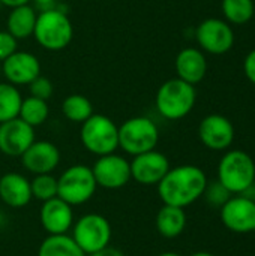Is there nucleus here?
<instances>
[{
  "label": "nucleus",
  "instance_id": "23",
  "mask_svg": "<svg viewBox=\"0 0 255 256\" xmlns=\"http://www.w3.org/2000/svg\"><path fill=\"white\" fill-rule=\"evenodd\" d=\"M48 116H50V108H48L47 100H42V99H38L33 96L23 99L18 117L23 122H26L27 124H30L32 128L44 124L47 122Z\"/></svg>",
  "mask_w": 255,
  "mask_h": 256
},
{
  "label": "nucleus",
  "instance_id": "2",
  "mask_svg": "<svg viewBox=\"0 0 255 256\" xmlns=\"http://www.w3.org/2000/svg\"><path fill=\"white\" fill-rule=\"evenodd\" d=\"M218 182L233 195H242L255 184L254 159L243 150L227 152L218 164Z\"/></svg>",
  "mask_w": 255,
  "mask_h": 256
},
{
  "label": "nucleus",
  "instance_id": "9",
  "mask_svg": "<svg viewBox=\"0 0 255 256\" xmlns=\"http://www.w3.org/2000/svg\"><path fill=\"white\" fill-rule=\"evenodd\" d=\"M200 48L209 54L221 56L234 45V32L231 26L221 18H207L200 22L195 32Z\"/></svg>",
  "mask_w": 255,
  "mask_h": 256
},
{
  "label": "nucleus",
  "instance_id": "28",
  "mask_svg": "<svg viewBox=\"0 0 255 256\" xmlns=\"http://www.w3.org/2000/svg\"><path fill=\"white\" fill-rule=\"evenodd\" d=\"M203 196H204V200H206L207 204L221 208V207L233 196V194H231L227 188H224V186L216 180V182H213V183H207Z\"/></svg>",
  "mask_w": 255,
  "mask_h": 256
},
{
  "label": "nucleus",
  "instance_id": "18",
  "mask_svg": "<svg viewBox=\"0 0 255 256\" xmlns=\"http://www.w3.org/2000/svg\"><path fill=\"white\" fill-rule=\"evenodd\" d=\"M0 200L11 208H23L32 200L30 180L20 172H6L0 177Z\"/></svg>",
  "mask_w": 255,
  "mask_h": 256
},
{
  "label": "nucleus",
  "instance_id": "20",
  "mask_svg": "<svg viewBox=\"0 0 255 256\" xmlns=\"http://www.w3.org/2000/svg\"><path fill=\"white\" fill-rule=\"evenodd\" d=\"M155 224H156L158 232L164 238H176L185 231L188 218H186L185 208L164 204L156 213Z\"/></svg>",
  "mask_w": 255,
  "mask_h": 256
},
{
  "label": "nucleus",
  "instance_id": "34",
  "mask_svg": "<svg viewBox=\"0 0 255 256\" xmlns=\"http://www.w3.org/2000/svg\"><path fill=\"white\" fill-rule=\"evenodd\" d=\"M36 4H39V6H50V4H53L56 0H33Z\"/></svg>",
  "mask_w": 255,
  "mask_h": 256
},
{
  "label": "nucleus",
  "instance_id": "30",
  "mask_svg": "<svg viewBox=\"0 0 255 256\" xmlns=\"http://www.w3.org/2000/svg\"><path fill=\"white\" fill-rule=\"evenodd\" d=\"M17 51V39L6 30L0 32V63Z\"/></svg>",
  "mask_w": 255,
  "mask_h": 256
},
{
  "label": "nucleus",
  "instance_id": "16",
  "mask_svg": "<svg viewBox=\"0 0 255 256\" xmlns=\"http://www.w3.org/2000/svg\"><path fill=\"white\" fill-rule=\"evenodd\" d=\"M0 70L8 82L14 86L30 84L41 75V63L38 57L27 51H15L6 60L2 62Z\"/></svg>",
  "mask_w": 255,
  "mask_h": 256
},
{
  "label": "nucleus",
  "instance_id": "4",
  "mask_svg": "<svg viewBox=\"0 0 255 256\" xmlns=\"http://www.w3.org/2000/svg\"><path fill=\"white\" fill-rule=\"evenodd\" d=\"M33 36L42 48L48 51H60L71 44L74 27L65 12L45 9L36 18Z\"/></svg>",
  "mask_w": 255,
  "mask_h": 256
},
{
  "label": "nucleus",
  "instance_id": "13",
  "mask_svg": "<svg viewBox=\"0 0 255 256\" xmlns=\"http://www.w3.org/2000/svg\"><path fill=\"white\" fill-rule=\"evenodd\" d=\"M35 141V128L20 117L0 123V152L9 158H20Z\"/></svg>",
  "mask_w": 255,
  "mask_h": 256
},
{
  "label": "nucleus",
  "instance_id": "21",
  "mask_svg": "<svg viewBox=\"0 0 255 256\" xmlns=\"http://www.w3.org/2000/svg\"><path fill=\"white\" fill-rule=\"evenodd\" d=\"M36 18H38V14L29 3L12 8L9 15H8V20H6L8 32L17 40L33 36L35 26H36Z\"/></svg>",
  "mask_w": 255,
  "mask_h": 256
},
{
  "label": "nucleus",
  "instance_id": "8",
  "mask_svg": "<svg viewBox=\"0 0 255 256\" xmlns=\"http://www.w3.org/2000/svg\"><path fill=\"white\" fill-rule=\"evenodd\" d=\"M72 238L77 246L86 254H95L110 246L111 225L107 218L98 213H89L81 216L72 225Z\"/></svg>",
  "mask_w": 255,
  "mask_h": 256
},
{
  "label": "nucleus",
  "instance_id": "11",
  "mask_svg": "<svg viewBox=\"0 0 255 256\" xmlns=\"http://www.w3.org/2000/svg\"><path fill=\"white\" fill-rule=\"evenodd\" d=\"M222 225L236 234L255 231V200L246 195H233L221 208Z\"/></svg>",
  "mask_w": 255,
  "mask_h": 256
},
{
  "label": "nucleus",
  "instance_id": "17",
  "mask_svg": "<svg viewBox=\"0 0 255 256\" xmlns=\"http://www.w3.org/2000/svg\"><path fill=\"white\" fill-rule=\"evenodd\" d=\"M39 220L48 236L68 234L74 225L72 206L60 200L59 196L42 202L39 210Z\"/></svg>",
  "mask_w": 255,
  "mask_h": 256
},
{
  "label": "nucleus",
  "instance_id": "5",
  "mask_svg": "<svg viewBox=\"0 0 255 256\" xmlns=\"http://www.w3.org/2000/svg\"><path fill=\"white\" fill-rule=\"evenodd\" d=\"M80 140L84 148L98 158L114 153L119 148V126L104 114H92L81 123Z\"/></svg>",
  "mask_w": 255,
  "mask_h": 256
},
{
  "label": "nucleus",
  "instance_id": "31",
  "mask_svg": "<svg viewBox=\"0 0 255 256\" xmlns=\"http://www.w3.org/2000/svg\"><path fill=\"white\" fill-rule=\"evenodd\" d=\"M243 72L248 81H251L255 86V48L246 54L243 60Z\"/></svg>",
  "mask_w": 255,
  "mask_h": 256
},
{
  "label": "nucleus",
  "instance_id": "15",
  "mask_svg": "<svg viewBox=\"0 0 255 256\" xmlns=\"http://www.w3.org/2000/svg\"><path fill=\"white\" fill-rule=\"evenodd\" d=\"M20 159L24 170L35 176L51 174L60 164V150L50 141L35 140Z\"/></svg>",
  "mask_w": 255,
  "mask_h": 256
},
{
  "label": "nucleus",
  "instance_id": "10",
  "mask_svg": "<svg viewBox=\"0 0 255 256\" xmlns=\"http://www.w3.org/2000/svg\"><path fill=\"white\" fill-rule=\"evenodd\" d=\"M92 172L96 184L107 190L122 189L131 180L129 160L116 153L99 156L92 166Z\"/></svg>",
  "mask_w": 255,
  "mask_h": 256
},
{
  "label": "nucleus",
  "instance_id": "1",
  "mask_svg": "<svg viewBox=\"0 0 255 256\" xmlns=\"http://www.w3.org/2000/svg\"><path fill=\"white\" fill-rule=\"evenodd\" d=\"M206 172L195 165H180L170 168L156 184L162 204L185 208L198 201L207 186Z\"/></svg>",
  "mask_w": 255,
  "mask_h": 256
},
{
  "label": "nucleus",
  "instance_id": "36",
  "mask_svg": "<svg viewBox=\"0 0 255 256\" xmlns=\"http://www.w3.org/2000/svg\"><path fill=\"white\" fill-rule=\"evenodd\" d=\"M158 256H182L179 255V254H176V252H164V254H161V255Z\"/></svg>",
  "mask_w": 255,
  "mask_h": 256
},
{
  "label": "nucleus",
  "instance_id": "12",
  "mask_svg": "<svg viewBox=\"0 0 255 256\" xmlns=\"http://www.w3.org/2000/svg\"><path fill=\"white\" fill-rule=\"evenodd\" d=\"M129 165L131 178L144 186L158 184L171 168L168 158L158 150H150L134 156Z\"/></svg>",
  "mask_w": 255,
  "mask_h": 256
},
{
  "label": "nucleus",
  "instance_id": "29",
  "mask_svg": "<svg viewBox=\"0 0 255 256\" xmlns=\"http://www.w3.org/2000/svg\"><path fill=\"white\" fill-rule=\"evenodd\" d=\"M30 94L33 98H38V99H42V100H48L53 94V84L48 78L39 75L36 76L30 84Z\"/></svg>",
  "mask_w": 255,
  "mask_h": 256
},
{
  "label": "nucleus",
  "instance_id": "14",
  "mask_svg": "<svg viewBox=\"0 0 255 256\" xmlns=\"http://www.w3.org/2000/svg\"><path fill=\"white\" fill-rule=\"evenodd\" d=\"M234 126L233 123L221 114L206 116L198 126V138L204 147L222 152L227 150L234 141Z\"/></svg>",
  "mask_w": 255,
  "mask_h": 256
},
{
  "label": "nucleus",
  "instance_id": "33",
  "mask_svg": "<svg viewBox=\"0 0 255 256\" xmlns=\"http://www.w3.org/2000/svg\"><path fill=\"white\" fill-rule=\"evenodd\" d=\"M30 0H0L2 6H8V8H17V6H21V4H27Z\"/></svg>",
  "mask_w": 255,
  "mask_h": 256
},
{
  "label": "nucleus",
  "instance_id": "24",
  "mask_svg": "<svg viewBox=\"0 0 255 256\" xmlns=\"http://www.w3.org/2000/svg\"><path fill=\"white\" fill-rule=\"evenodd\" d=\"M222 14L228 24L242 26L254 16L255 4L252 0H222Z\"/></svg>",
  "mask_w": 255,
  "mask_h": 256
},
{
  "label": "nucleus",
  "instance_id": "35",
  "mask_svg": "<svg viewBox=\"0 0 255 256\" xmlns=\"http://www.w3.org/2000/svg\"><path fill=\"white\" fill-rule=\"evenodd\" d=\"M191 256H215L213 254H210V252H195V254H192Z\"/></svg>",
  "mask_w": 255,
  "mask_h": 256
},
{
  "label": "nucleus",
  "instance_id": "22",
  "mask_svg": "<svg viewBox=\"0 0 255 256\" xmlns=\"http://www.w3.org/2000/svg\"><path fill=\"white\" fill-rule=\"evenodd\" d=\"M38 256H86L68 234L48 236L39 246Z\"/></svg>",
  "mask_w": 255,
  "mask_h": 256
},
{
  "label": "nucleus",
  "instance_id": "27",
  "mask_svg": "<svg viewBox=\"0 0 255 256\" xmlns=\"http://www.w3.org/2000/svg\"><path fill=\"white\" fill-rule=\"evenodd\" d=\"M32 196L41 202H45L51 198L57 196V178L51 174H39L35 176L30 182Z\"/></svg>",
  "mask_w": 255,
  "mask_h": 256
},
{
  "label": "nucleus",
  "instance_id": "25",
  "mask_svg": "<svg viewBox=\"0 0 255 256\" xmlns=\"http://www.w3.org/2000/svg\"><path fill=\"white\" fill-rule=\"evenodd\" d=\"M23 98L11 82H0V123L18 117Z\"/></svg>",
  "mask_w": 255,
  "mask_h": 256
},
{
  "label": "nucleus",
  "instance_id": "32",
  "mask_svg": "<svg viewBox=\"0 0 255 256\" xmlns=\"http://www.w3.org/2000/svg\"><path fill=\"white\" fill-rule=\"evenodd\" d=\"M87 256H125L119 249H116V248H111V246H107L105 249H102V250H98V252H95V254H90V255Z\"/></svg>",
  "mask_w": 255,
  "mask_h": 256
},
{
  "label": "nucleus",
  "instance_id": "37",
  "mask_svg": "<svg viewBox=\"0 0 255 256\" xmlns=\"http://www.w3.org/2000/svg\"><path fill=\"white\" fill-rule=\"evenodd\" d=\"M0 8H2V3H0Z\"/></svg>",
  "mask_w": 255,
  "mask_h": 256
},
{
  "label": "nucleus",
  "instance_id": "26",
  "mask_svg": "<svg viewBox=\"0 0 255 256\" xmlns=\"http://www.w3.org/2000/svg\"><path fill=\"white\" fill-rule=\"evenodd\" d=\"M63 116L74 123H83L93 114L90 100L83 94H69L62 104Z\"/></svg>",
  "mask_w": 255,
  "mask_h": 256
},
{
  "label": "nucleus",
  "instance_id": "6",
  "mask_svg": "<svg viewBox=\"0 0 255 256\" xmlns=\"http://www.w3.org/2000/svg\"><path fill=\"white\" fill-rule=\"evenodd\" d=\"M158 141L159 129L149 117H131L119 126V147L131 156L155 150Z\"/></svg>",
  "mask_w": 255,
  "mask_h": 256
},
{
  "label": "nucleus",
  "instance_id": "7",
  "mask_svg": "<svg viewBox=\"0 0 255 256\" xmlns=\"http://www.w3.org/2000/svg\"><path fill=\"white\" fill-rule=\"evenodd\" d=\"M96 189L92 168L86 165H72L57 178V196L72 207L89 202Z\"/></svg>",
  "mask_w": 255,
  "mask_h": 256
},
{
  "label": "nucleus",
  "instance_id": "19",
  "mask_svg": "<svg viewBox=\"0 0 255 256\" xmlns=\"http://www.w3.org/2000/svg\"><path fill=\"white\" fill-rule=\"evenodd\" d=\"M177 78L188 84H198L203 81L207 72V60L201 50L198 48H185L182 50L174 62Z\"/></svg>",
  "mask_w": 255,
  "mask_h": 256
},
{
  "label": "nucleus",
  "instance_id": "3",
  "mask_svg": "<svg viewBox=\"0 0 255 256\" xmlns=\"http://www.w3.org/2000/svg\"><path fill=\"white\" fill-rule=\"evenodd\" d=\"M195 100V86L180 78H171L158 88L156 110L167 120H180L192 111Z\"/></svg>",
  "mask_w": 255,
  "mask_h": 256
}]
</instances>
